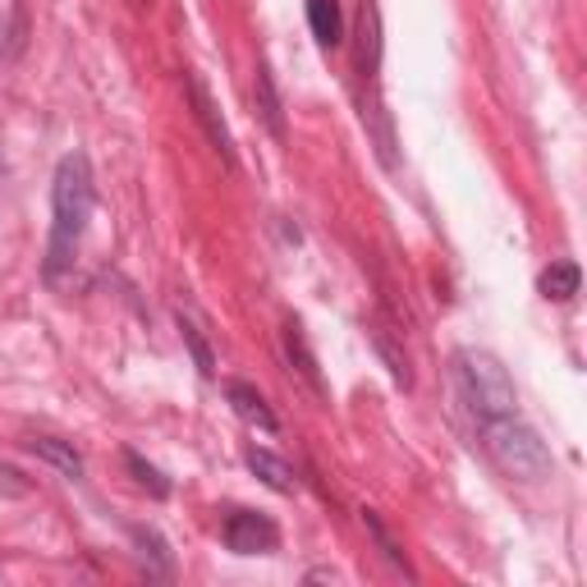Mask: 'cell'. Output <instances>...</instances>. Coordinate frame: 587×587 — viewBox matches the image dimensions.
<instances>
[{"instance_id":"obj_1","label":"cell","mask_w":587,"mask_h":587,"mask_svg":"<svg viewBox=\"0 0 587 587\" xmlns=\"http://www.w3.org/2000/svg\"><path fill=\"white\" fill-rule=\"evenodd\" d=\"M51 243H47V280H60L74 266V253L83 235H88L92 207H97V179H92V161L83 152H70L55 165V188H51Z\"/></svg>"},{"instance_id":"obj_2","label":"cell","mask_w":587,"mask_h":587,"mask_svg":"<svg viewBox=\"0 0 587 587\" xmlns=\"http://www.w3.org/2000/svg\"><path fill=\"white\" fill-rule=\"evenodd\" d=\"M454 386H459V400L469 404L477 423L519 413V395H514L510 372L500 367V359H491L487 349H459L454 353Z\"/></svg>"},{"instance_id":"obj_3","label":"cell","mask_w":587,"mask_h":587,"mask_svg":"<svg viewBox=\"0 0 587 587\" xmlns=\"http://www.w3.org/2000/svg\"><path fill=\"white\" fill-rule=\"evenodd\" d=\"M482 427V446L487 454L496 459L500 473H510L519 482H541L551 477L555 459L547 450V440H541L528 423H523L519 413H505V417H491V423H477Z\"/></svg>"},{"instance_id":"obj_4","label":"cell","mask_w":587,"mask_h":587,"mask_svg":"<svg viewBox=\"0 0 587 587\" xmlns=\"http://www.w3.org/2000/svg\"><path fill=\"white\" fill-rule=\"evenodd\" d=\"M225 547L235 555H271L280 547V528L258 510H235L225 519Z\"/></svg>"},{"instance_id":"obj_5","label":"cell","mask_w":587,"mask_h":587,"mask_svg":"<svg viewBox=\"0 0 587 587\" xmlns=\"http://www.w3.org/2000/svg\"><path fill=\"white\" fill-rule=\"evenodd\" d=\"M184 92H188V101H193V120L202 124V134L212 138V147L221 152V161L235 165V138H229L225 120H221V111H216V101H212V92H207V83H202L198 74H184Z\"/></svg>"},{"instance_id":"obj_6","label":"cell","mask_w":587,"mask_h":587,"mask_svg":"<svg viewBox=\"0 0 587 587\" xmlns=\"http://www.w3.org/2000/svg\"><path fill=\"white\" fill-rule=\"evenodd\" d=\"M225 400H229V409H235L248 427L280 432V417L271 413V404L262 400V390H258V386H248V382H225Z\"/></svg>"},{"instance_id":"obj_7","label":"cell","mask_w":587,"mask_h":587,"mask_svg":"<svg viewBox=\"0 0 587 587\" xmlns=\"http://www.w3.org/2000/svg\"><path fill=\"white\" fill-rule=\"evenodd\" d=\"M28 446V454H37L41 464H51L60 477H70V482H78L83 477V454L70 446V440H55V436H33V440H24Z\"/></svg>"},{"instance_id":"obj_8","label":"cell","mask_w":587,"mask_h":587,"mask_svg":"<svg viewBox=\"0 0 587 587\" xmlns=\"http://www.w3.org/2000/svg\"><path fill=\"white\" fill-rule=\"evenodd\" d=\"M253 107L266 124V134L285 142V107H280V92H276V78H271L266 65H258V78H253Z\"/></svg>"},{"instance_id":"obj_9","label":"cell","mask_w":587,"mask_h":587,"mask_svg":"<svg viewBox=\"0 0 587 587\" xmlns=\"http://www.w3.org/2000/svg\"><path fill=\"white\" fill-rule=\"evenodd\" d=\"M285 359L299 367V376L303 382L317 390V395H326V382H322V367H317V359H312V349H308V340H303V326L299 322H285Z\"/></svg>"},{"instance_id":"obj_10","label":"cell","mask_w":587,"mask_h":587,"mask_svg":"<svg viewBox=\"0 0 587 587\" xmlns=\"http://www.w3.org/2000/svg\"><path fill=\"white\" fill-rule=\"evenodd\" d=\"M243 459H248V469H253L271 491H280V496H294V491H299V477H294V469L285 464L280 454H271V450H258V446H253Z\"/></svg>"},{"instance_id":"obj_11","label":"cell","mask_w":587,"mask_h":587,"mask_svg":"<svg viewBox=\"0 0 587 587\" xmlns=\"http://www.w3.org/2000/svg\"><path fill=\"white\" fill-rule=\"evenodd\" d=\"M308 28L322 47H340L345 41V14H340V0H308Z\"/></svg>"},{"instance_id":"obj_12","label":"cell","mask_w":587,"mask_h":587,"mask_svg":"<svg viewBox=\"0 0 587 587\" xmlns=\"http://www.w3.org/2000/svg\"><path fill=\"white\" fill-rule=\"evenodd\" d=\"M359 65H363V78L372 83L376 78V65H382V14H376L372 0H363V18H359Z\"/></svg>"},{"instance_id":"obj_13","label":"cell","mask_w":587,"mask_h":587,"mask_svg":"<svg viewBox=\"0 0 587 587\" xmlns=\"http://www.w3.org/2000/svg\"><path fill=\"white\" fill-rule=\"evenodd\" d=\"M583 285V271L574 262H551L547 271L537 276V289H541V299H555V303H570L574 294Z\"/></svg>"},{"instance_id":"obj_14","label":"cell","mask_w":587,"mask_h":587,"mask_svg":"<svg viewBox=\"0 0 587 587\" xmlns=\"http://www.w3.org/2000/svg\"><path fill=\"white\" fill-rule=\"evenodd\" d=\"M175 322H179V340L188 345V353H193V363H198V372L207 376V382H212V376H216V353H212V345H207V340H202V330H198V322H193V317H188V312H184V308L175 312Z\"/></svg>"},{"instance_id":"obj_15","label":"cell","mask_w":587,"mask_h":587,"mask_svg":"<svg viewBox=\"0 0 587 587\" xmlns=\"http://www.w3.org/2000/svg\"><path fill=\"white\" fill-rule=\"evenodd\" d=\"M367 335H372V345H376V353H382V359H386V367H390V382L395 386H413V372H409V359H404V353L400 349H395V340H390V330L382 326V322H372L367 326Z\"/></svg>"},{"instance_id":"obj_16","label":"cell","mask_w":587,"mask_h":587,"mask_svg":"<svg viewBox=\"0 0 587 587\" xmlns=\"http://www.w3.org/2000/svg\"><path fill=\"white\" fill-rule=\"evenodd\" d=\"M363 523H367V533H372V541H376V547H382V555L390 560V570H400L404 578H413V570H409V560H404V547H400V541H395V537H390V528H386V523H382V514H376V510H363Z\"/></svg>"},{"instance_id":"obj_17","label":"cell","mask_w":587,"mask_h":587,"mask_svg":"<svg viewBox=\"0 0 587 587\" xmlns=\"http://www.w3.org/2000/svg\"><path fill=\"white\" fill-rule=\"evenodd\" d=\"M124 464H129V473L138 477V487H142V491H152L157 500H165V496H171V482H165V473L147 464V459H142L138 450H124Z\"/></svg>"},{"instance_id":"obj_18","label":"cell","mask_w":587,"mask_h":587,"mask_svg":"<svg viewBox=\"0 0 587 587\" xmlns=\"http://www.w3.org/2000/svg\"><path fill=\"white\" fill-rule=\"evenodd\" d=\"M134 541H138V551H142V560H152V574H171V551H165V541H161V533H152V528H134Z\"/></svg>"},{"instance_id":"obj_19","label":"cell","mask_w":587,"mask_h":587,"mask_svg":"<svg viewBox=\"0 0 587 587\" xmlns=\"http://www.w3.org/2000/svg\"><path fill=\"white\" fill-rule=\"evenodd\" d=\"M18 47H24V10H10V18L0 14V70Z\"/></svg>"},{"instance_id":"obj_20","label":"cell","mask_w":587,"mask_h":587,"mask_svg":"<svg viewBox=\"0 0 587 587\" xmlns=\"http://www.w3.org/2000/svg\"><path fill=\"white\" fill-rule=\"evenodd\" d=\"M0 487H5L10 496H24V491H28V482H18V473H14L10 464H0Z\"/></svg>"}]
</instances>
